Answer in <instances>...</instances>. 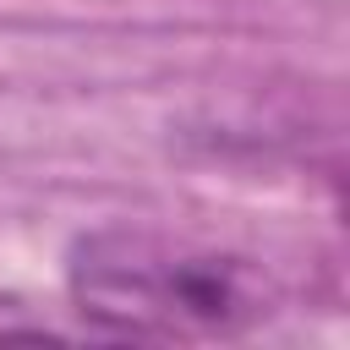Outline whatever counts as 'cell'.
Returning <instances> with one entry per match:
<instances>
[{
	"mask_svg": "<svg viewBox=\"0 0 350 350\" xmlns=\"http://www.w3.org/2000/svg\"><path fill=\"white\" fill-rule=\"evenodd\" d=\"M66 301L82 339L213 345L262 328L279 284L235 246L153 224H104L71 241Z\"/></svg>",
	"mask_w": 350,
	"mask_h": 350,
	"instance_id": "1",
	"label": "cell"
},
{
	"mask_svg": "<svg viewBox=\"0 0 350 350\" xmlns=\"http://www.w3.org/2000/svg\"><path fill=\"white\" fill-rule=\"evenodd\" d=\"M0 339H82V328L77 323H55L44 306L0 295Z\"/></svg>",
	"mask_w": 350,
	"mask_h": 350,
	"instance_id": "2",
	"label": "cell"
}]
</instances>
